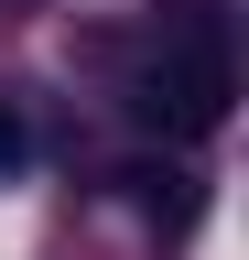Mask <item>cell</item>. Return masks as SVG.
<instances>
[{"instance_id": "obj_1", "label": "cell", "mask_w": 249, "mask_h": 260, "mask_svg": "<svg viewBox=\"0 0 249 260\" xmlns=\"http://www.w3.org/2000/svg\"><path fill=\"white\" fill-rule=\"evenodd\" d=\"M238 98V54H228V11L217 0H163L152 22V54L130 65V119L173 130V141H206Z\"/></svg>"}, {"instance_id": "obj_2", "label": "cell", "mask_w": 249, "mask_h": 260, "mask_svg": "<svg viewBox=\"0 0 249 260\" xmlns=\"http://www.w3.org/2000/svg\"><path fill=\"white\" fill-rule=\"evenodd\" d=\"M22 152H33V130H22L11 109H0V174H22Z\"/></svg>"}]
</instances>
